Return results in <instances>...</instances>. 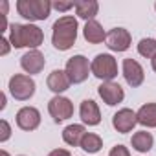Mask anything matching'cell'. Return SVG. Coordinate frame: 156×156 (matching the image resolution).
Here are the masks:
<instances>
[{"mask_svg": "<svg viewBox=\"0 0 156 156\" xmlns=\"http://www.w3.org/2000/svg\"><path fill=\"white\" fill-rule=\"evenodd\" d=\"M77 31L79 24L73 15H62L59 17L53 26H51V44L59 51H68L75 41H77Z\"/></svg>", "mask_w": 156, "mask_h": 156, "instance_id": "cell-1", "label": "cell"}, {"mask_svg": "<svg viewBox=\"0 0 156 156\" xmlns=\"http://www.w3.org/2000/svg\"><path fill=\"white\" fill-rule=\"evenodd\" d=\"M9 42L15 50L28 48V50H39V46L44 42V33L35 24H9Z\"/></svg>", "mask_w": 156, "mask_h": 156, "instance_id": "cell-2", "label": "cell"}, {"mask_svg": "<svg viewBox=\"0 0 156 156\" xmlns=\"http://www.w3.org/2000/svg\"><path fill=\"white\" fill-rule=\"evenodd\" d=\"M51 2L50 0H17V11L22 19L31 22L46 20L51 13Z\"/></svg>", "mask_w": 156, "mask_h": 156, "instance_id": "cell-3", "label": "cell"}, {"mask_svg": "<svg viewBox=\"0 0 156 156\" xmlns=\"http://www.w3.org/2000/svg\"><path fill=\"white\" fill-rule=\"evenodd\" d=\"M90 70L92 75L98 77L99 81L108 83L118 77V61L110 53H98L90 62Z\"/></svg>", "mask_w": 156, "mask_h": 156, "instance_id": "cell-4", "label": "cell"}, {"mask_svg": "<svg viewBox=\"0 0 156 156\" xmlns=\"http://www.w3.org/2000/svg\"><path fill=\"white\" fill-rule=\"evenodd\" d=\"M8 88H9V94H11L13 99H17V101H30L35 96L37 83L28 73H15L9 79V83H8Z\"/></svg>", "mask_w": 156, "mask_h": 156, "instance_id": "cell-5", "label": "cell"}, {"mask_svg": "<svg viewBox=\"0 0 156 156\" xmlns=\"http://www.w3.org/2000/svg\"><path fill=\"white\" fill-rule=\"evenodd\" d=\"M64 72L68 75V79L72 85H81L88 79V75L92 73L90 70V62L85 55H73L66 61Z\"/></svg>", "mask_w": 156, "mask_h": 156, "instance_id": "cell-6", "label": "cell"}, {"mask_svg": "<svg viewBox=\"0 0 156 156\" xmlns=\"http://www.w3.org/2000/svg\"><path fill=\"white\" fill-rule=\"evenodd\" d=\"M48 112L55 123H62L73 116V103L64 96H53L48 101Z\"/></svg>", "mask_w": 156, "mask_h": 156, "instance_id": "cell-7", "label": "cell"}, {"mask_svg": "<svg viewBox=\"0 0 156 156\" xmlns=\"http://www.w3.org/2000/svg\"><path fill=\"white\" fill-rule=\"evenodd\" d=\"M121 73L125 77V83L130 87V88H140L145 81V72H143V66L132 59V57H127L123 59L121 62Z\"/></svg>", "mask_w": 156, "mask_h": 156, "instance_id": "cell-8", "label": "cell"}, {"mask_svg": "<svg viewBox=\"0 0 156 156\" xmlns=\"http://www.w3.org/2000/svg\"><path fill=\"white\" fill-rule=\"evenodd\" d=\"M105 42H107L108 50L121 53V51H127L132 46V35L125 28H112L107 33V41Z\"/></svg>", "mask_w": 156, "mask_h": 156, "instance_id": "cell-9", "label": "cell"}, {"mask_svg": "<svg viewBox=\"0 0 156 156\" xmlns=\"http://www.w3.org/2000/svg\"><path fill=\"white\" fill-rule=\"evenodd\" d=\"M98 94L103 99V103L108 107H116V105L123 103V99H125V90L121 88L119 83H114V81L101 83L98 87Z\"/></svg>", "mask_w": 156, "mask_h": 156, "instance_id": "cell-10", "label": "cell"}, {"mask_svg": "<svg viewBox=\"0 0 156 156\" xmlns=\"http://www.w3.org/2000/svg\"><path fill=\"white\" fill-rule=\"evenodd\" d=\"M15 121L20 130L31 132V130L39 129V125H41V112L35 107H22V108H19Z\"/></svg>", "mask_w": 156, "mask_h": 156, "instance_id": "cell-11", "label": "cell"}, {"mask_svg": "<svg viewBox=\"0 0 156 156\" xmlns=\"http://www.w3.org/2000/svg\"><path fill=\"white\" fill-rule=\"evenodd\" d=\"M138 125V118H136V112L132 108H119L114 116H112V127L119 132V134H127V132H132L134 127Z\"/></svg>", "mask_w": 156, "mask_h": 156, "instance_id": "cell-12", "label": "cell"}, {"mask_svg": "<svg viewBox=\"0 0 156 156\" xmlns=\"http://www.w3.org/2000/svg\"><path fill=\"white\" fill-rule=\"evenodd\" d=\"M46 66V59L39 50H28L22 57H20V68L28 73V75H35L41 73Z\"/></svg>", "mask_w": 156, "mask_h": 156, "instance_id": "cell-13", "label": "cell"}, {"mask_svg": "<svg viewBox=\"0 0 156 156\" xmlns=\"http://www.w3.org/2000/svg\"><path fill=\"white\" fill-rule=\"evenodd\" d=\"M79 118L83 121V125L88 127H96L101 123V110L98 107V103L94 99H85L79 105Z\"/></svg>", "mask_w": 156, "mask_h": 156, "instance_id": "cell-14", "label": "cell"}, {"mask_svg": "<svg viewBox=\"0 0 156 156\" xmlns=\"http://www.w3.org/2000/svg\"><path fill=\"white\" fill-rule=\"evenodd\" d=\"M46 85L48 88L55 94V96H61L62 92H66L70 88V79H68V75L64 70H53L50 75H48V79H46Z\"/></svg>", "mask_w": 156, "mask_h": 156, "instance_id": "cell-15", "label": "cell"}, {"mask_svg": "<svg viewBox=\"0 0 156 156\" xmlns=\"http://www.w3.org/2000/svg\"><path fill=\"white\" fill-rule=\"evenodd\" d=\"M85 136H87V127L79 125V123H72V125L64 127V130H62V141L70 147H81V141Z\"/></svg>", "mask_w": 156, "mask_h": 156, "instance_id": "cell-16", "label": "cell"}, {"mask_svg": "<svg viewBox=\"0 0 156 156\" xmlns=\"http://www.w3.org/2000/svg\"><path fill=\"white\" fill-rule=\"evenodd\" d=\"M83 37L88 44H101L107 41V31L103 30V26L94 19V20H88L83 28Z\"/></svg>", "mask_w": 156, "mask_h": 156, "instance_id": "cell-17", "label": "cell"}, {"mask_svg": "<svg viewBox=\"0 0 156 156\" xmlns=\"http://www.w3.org/2000/svg\"><path fill=\"white\" fill-rule=\"evenodd\" d=\"M75 2V15L83 19V20H94L98 11H99V4H98V0H73Z\"/></svg>", "mask_w": 156, "mask_h": 156, "instance_id": "cell-18", "label": "cell"}, {"mask_svg": "<svg viewBox=\"0 0 156 156\" xmlns=\"http://www.w3.org/2000/svg\"><path fill=\"white\" fill-rule=\"evenodd\" d=\"M138 125L145 129H156V103H145L136 110Z\"/></svg>", "mask_w": 156, "mask_h": 156, "instance_id": "cell-19", "label": "cell"}, {"mask_svg": "<svg viewBox=\"0 0 156 156\" xmlns=\"http://www.w3.org/2000/svg\"><path fill=\"white\" fill-rule=\"evenodd\" d=\"M130 145H132V149H134L136 152L145 154V152H149V151L152 149V145H154V136H152L151 132H147V130H138V132L132 134Z\"/></svg>", "mask_w": 156, "mask_h": 156, "instance_id": "cell-20", "label": "cell"}, {"mask_svg": "<svg viewBox=\"0 0 156 156\" xmlns=\"http://www.w3.org/2000/svg\"><path fill=\"white\" fill-rule=\"evenodd\" d=\"M81 149L88 154H96L103 149V140L99 134H94V132H87V136L83 138L81 141Z\"/></svg>", "mask_w": 156, "mask_h": 156, "instance_id": "cell-21", "label": "cell"}, {"mask_svg": "<svg viewBox=\"0 0 156 156\" xmlns=\"http://www.w3.org/2000/svg\"><path fill=\"white\" fill-rule=\"evenodd\" d=\"M138 53L145 59H152L156 55V39L145 37L138 42Z\"/></svg>", "mask_w": 156, "mask_h": 156, "instance_id": "cell-22", "label": "cell"}, {"mask_svg": "<svg viewBox=\"0 0 156 156\" xmlns=\"http://www.w3.org/2000/svg\"><path fill=\"white\" fill-rule=\"evenodd\" d=\"M11 138V125L8 119H0V143H6Z\"/></svg>", "mask_w": 156, "mask_h": 156, "instance_id": "cell-23", "label": "cell"}, {"mask_svg": "<svg viewBox=\"0 0 156 156\" xmlns=\"http://www.w3.org/2000/svg\"><path fill=\"white\" fill-rule=\"evenodd\" d=\"M51 8L57 9L59 13H66L70 11L72 8H75V2H64V0H55V2H51Z\"/></svg>", "mask_w": 156, "mask_h": 156, "instance_id": "cell-24", "label": "cell"}, {"mask_svg": "<svg viewBox=\"0 0 156 156\" xmlns=\"http://www.w3.org/2000/svg\"><path fill=\"white\" fill-rule=\"evenodd\" d=\"M108 156H130V151H129V147H125V145L119 143V145H114L110 149Z\"/></svg>", "mask_w": 156, "mask_h": 156, "instance_id": "cell-25", "label": "cell"}, {"mask_svg": "<svg viewBox=\"0 0 156 156\" xmlns=\"http://www.w3.org/2000/svg\"><path fill=\"white\" fill-rule=\"evenodd\" d=\"M13 46H11V42H9V39H6V37H0V55L2 57H6L8 53H9V50H11Z\"/></svg>", "mask_w": 156, "mask_h": 156, "instance_id": "cell-26", "label": "cell"}, {"mask_svg": "<svg viewBox=\"0 0 156 156\" xmlns=\"http://www.w3.org/2000/svg\"><path fill=\"white\" fill-rule=\"evenodd\" d=\"M48 156H72L68 149H53L48 152Z\"/></svg>", "mask_w": 156, "mask_h": 156, "instance_id": "cell-27", "label": "cell"}, {"mask_svg": "<svg viewBox=\"0 0 156 156\" xmlns=\"http://www.w3.org/2000/svg\"><path fill=\"white\" fill-rule=\"evenodd\" d=\"M6 108V92L0 94V110H4Z\"/></svg>", "mask_w": 156, "mask_h": 156, "instance_id": "cell-28", "label": "cell"}, {"mask_svg": "<svg viewBox=\"0 0 156 156\" xmlns=\"http://www.w3.org/2000/svg\"><path fill=\"white\" fill-rule=\"evenodd\" d=\"M151 66H152V70L156 72V55H154V57L151 59Z\"/></svg>", "mask_w": 156, "mask_h": 156, "instance_id": "cell-29", "label": "cell"}, {"mask_svg": "<svg viewBox=\"0 0 156 156\" xmlns=\"http://www.w3.org/2000/svg\"><path fill=\"white\" fill-rule=\"evenodd\" d=\"M0 156H11V154H9L6 149H2V151H0Z\"/></svg>", "mask_w": 156, "mask_h": 156, "instance_id": "cell-30", "label": "cell"}, {"mask_svg": "<svg viewBox=\"0 0 156 156\" xmlns=\"http://www.w3.org/2000/svg\"><path fill=\"white\" fill-rule=\"evenodd\" d=\"M154 9H156V2H154Z\"/></svg>", "mask_w": 156, "mask_h": 156, "instance_id": "cell-31", "label": "cell"}, {"mask_svg": "<svg viewBox=\"0 0 156 156\" xmlns=\"http://www.w3.org/2000/svg\"><path fill=\"white\" fill-rule=\"evenodd\" d=\"M19 156H24V154H19Z\"/></svg>", "mask_w": 156, "mask_h": 156, "instance_id": "cell-32", "label": "cell"}]
</instances>
